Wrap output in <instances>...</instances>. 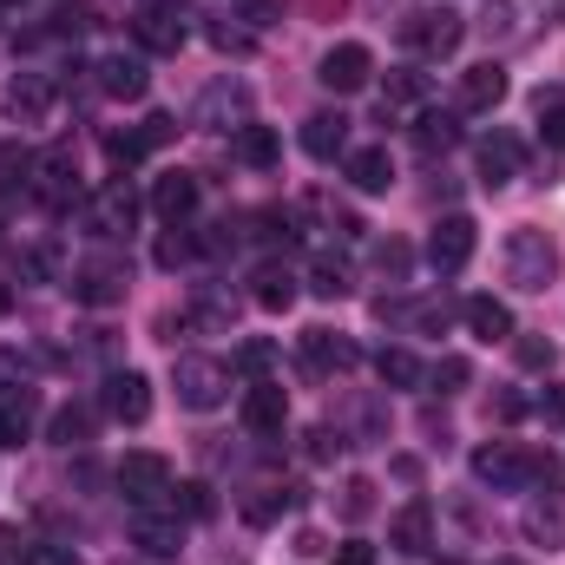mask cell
<instances>
[{
    "mask_svg": "<svg viewBox=\"0 0 565 565\" xmlns=\"http://www.w3.org/2000/svg\"><path fill=\"white\" fill-rule=\"evenodd\" d=\"M26 434H33V395L13 388V395L0 402V447H20Z\"/></svg>",
    "mask_w": 565,
    "mask_h": 565,
    "instance_id": "30",
    "label": "cell"
},
{
    "mask_svg": "<svg viewBox=\"0 0 565 565\" xmlns=\"http://www.w3.org/2000/svg\"><path fill=\"white\" fill-rule=\"evenodd\" d=\"M244 13H250V20H270V13H277V0H244Z\"/></svg>",
    "mask_w": 565,
    "mask_h": 565,
    "instance_id": "55",
    "label": "cell"
},
{
    "mask_svg": "<svg viewBox=\"0 0 565 565\" xmlns=\"http://www.w3.org/2000/svg\"><path fill=\"white\" fill-rule=\"evenodd\" d=\"M335 447H342V440H335ZM335 447H329V427H316V434H309V460H329Z\"/></svg>",
    "mask_w": 565,
    "mask_h": 565,
    "instance_id": "54",
    "label": "cell"
},
{
    "mask_svg": "<svg viewBox=\"0 0 565 565\" xmlns=\"http://www.w3.org/2000/svg\"><path fill=\"white\" fill-rule=\"evenodd\" d=\"M375 375H382L388 388H422L427 382V369L408 355V349H382V355H375Z\"/></svg>",
    "mask_w": 565,
    "mask_h": 565,
    "instance_id": "32",
    "label": "cell"
},
{
    "mask_svg": "<svg viewBox=\"0 0 565 565\" xmlns=\"http://www.w3.org/2000/svg\"><path fill=\"white\" fill-rule=\"evenodd\" d=\"M151 257H158V270H184L191 257H204V244H198L184 224H164V237H158V250H151Z\"/></svg>",
    "mask_w": 565,
    "mask_h": 565,
    "instance_id": "31",
    "label": "cell"
},
{
    "mask_svg": "<svg viewBox=\"0 0 565 565\" xmlns=\"http://www.w3.org/2000/svg\"><path fill=\"white\" fill-rule=\"evenodd\" d=\"M53 99H60V93H53L46 73H20V79L7 86V113H13L20 126H40V119L53 113Z\"/></svg>",
    "mask_w": 565,
    "mask_h": 565,
    "instance_id": "20",
    "label": "cell"
},
{
    "mask_svg": "<svg viewBox=\"0 0 565 565\" xmlns=\"http://www.w3.org/2000/svg\"><path fill=\"white\" fill-rule=\"evenodd\" d=\"M26 184H33V198H40V204L73 211V204H79V171H73V151H66V145H53L46 158H33V178H26Z\"/></svg>",
    "mask_w": 565,
    "mask_h": 565,
    "instance_id": "8",
    "label": "cell"
},
{
    "mask_svg": "<svg viewBox=\"0 0 565 565\" xmlns=\"http://www.w3.org/2000/svg\"><path fill=\"white\" fill-rule=\"evenodd\" d=\"M132 546H139L145 559H178V546H184V526H178V513L139 507V513H132Z\"/></svg>",
    "mask_w": 565,
    "mask_h": 565,
    "instance_id": "16",
    "label": "cell"
},
{
    "mask_svg": "<svg viewBox=\"0 0 565 565\" xmlns=\"http://www.w3.org/2000/svg\"><path fill=\"white\" fill-rule=\"evenodd\" d=\"M270 369H277V342H237V375L264 382Z\"/></svg>",
    "mask_w": 565,
    "mask_h": 565,
    "instance_id": "37",
    "label": "cell"
},
{
    "mask_svg": "<svg viewBox=\"0 0 565 565\" xmlns=\"http://www.w3.org/2000/svg\"><path fill=\"white\" fill-rule=\"evenodd\" d=\"M342 171H349V184H355V191H369V198L395 184V158H388V145H362V151H349V158H342Z\"/></svg>",
    "mask_w": 565,
    "mask_h": 565,
    "instance_id": "21",
    "label": "cell"
},
{
    "mask_svg": "<svg viewBox=\"0 0 565 565\" xmlns=\"http://www.w3.org/2000/svg\"><path fill=\"white\" fill-rule=\"evenodd\" d=\"M106 415L126 427H139L151 415V382H145L139 369H113L106 375Z\"/></svg>",
    "mask_w": 565,
    "mask_h": 565,
    "instance_id": "17",
    "label": "cell"
},
{
    "mask_svg": "<svg viewBox=\"0 0 565 565\" xmlns=\"http://www.w3.org/2000/svg\"><path fill=\"white\" fill-rule=\"evenodd\" d=\"M211 40H217L224 53H250V33H244V26H231V20H217V26H211Z\"/></svg>",
    "mask_w": 565,
    "mask_h": 565,
    "instance_id": "50",
    "label": "cell"
},
{
    "mask_svg": "<svg viewBox=\"0 0 565 565\" xmlns=\"http://www.w3.org/2000/svg\"><path fill=\"white\" fill-rule=\"evenodd\" d=\"M520 533H526L533 546H546V553H565V493H559V487H546V493H533V500H526Z\"/></svg>",
    "mask_w": 565,
    "mask_h": 565,
    "instance_id": "14",
    "label": "cell"
},
{
    "mask_svg": "<svg viewBox=\"0 0 565 565\" xmlns=\"http://www.w3.org/2000/svg\"><path fill=\"white\" fill-rule=\"evenodd\" d=\"M302 151L322 158V164L349 158V119H342V113H316V119H302Z\"/></svg>",
    "mask_w": 565,
    "mask_h": 565,
    "instance_id": "24",
    "label": "cell"
},
{
    "mask_svg": "<svg viewBox=\"0 0 565 565\" xmlns=\"http://www.w3.org/2000/svg\"><path fill=\"white\" fill-rule=\"evenodd\" d=\"M493 415H500V422H520V415H526V402H520V395H500V402H493Z\"/></svg>",
    "mask_w": 565,
    "mask_h": 565,
    "instance_id": "53",
    "label": "cell"
},
{
    "mask_svg": "<svg viewBox=\"0 0 565 565\" xmlns=\"http://www.w3.org/2000/svg\"><path fill=\"white\" fill-rule=\"evenodd\" d=\"M282 422H289V395H282V382H250L244 388V427L257 434V440H277L282 434Z\"/></svg>",
    "mask_w": 565,
    "mask_h": 565,
    "instance_id": "15",
    "label": "cell"
},
{
    "mask_svg": "<svg viewBox=\"0 0 565 565\" xmlns=\"http://www.w3.org/2000/svg\"><path fill=\"white\" fill-rule=\"evenodd\" d=\"M422 93H427L422 73H395V79H388V106H415Z\"/></svg>",
    "mask_w": 565,
    "mask_h": 565,
    "instance_id": "46",
    "label": "cell"
},
{
    "mask_svg": "<svg viewBox=\"0 0 565 565\" xmlns=\"http://www.w3.org/2000/svg\"><path fill=\"white\" fill-rule=\"evenodd\" d=\"M93 73H99V93L106 99H145V60L139 53H106Z\"/></svg>",
    "mask_w": 565,
    "mask_h": 565,
    "instance_id": "23",
    "label": "cell"
},
{
    "mask_svg": "<svg viewBox=\"0 0 565 565\" xmlns=\"http://www.w3.org/2000/svg\"><path fill=\"white\" fill-rule=\"evenodd\" d=\"M473 158H480V178H487V184H507V178H520V164H526V151H520L513 132H487Z\"/></svg>",
    "mask_w": 565,
    "mask_h": 565,
    "instance_id": "25",
    "label": "cell"
},
{
    "mask_svg": "<svg viewBox=\"0 0 565 565\" xmlns=\"http://www.w3.org/2000/svg\"><path fill=\"white\" fill-rule=\"evenodd\" d=\"M395 546H402V553H415V559L434 546V513H427V500H415V507H402V513H395Z\"/></svg>",
    "mask_w": 565,
    "mask_h": 565,
    "instance_id": "28",
    "label": "cell"
},
{
    "mask_svg": "<svg viewBox=\"0 0 565 565\" xmlns=\"http://www.w3.org/2000/svg\"><path fill=\"white\" fill-rule=\"evenodd\" d=\"M250 296H257L264 309H289V302H296V270H289V264H264V270L250 277Z\"/></svg>",
    "mask_w": 565,
    "mask_h": 565,
    "instance_id": "29",
    "label": "cell"
},
{
    "mask_svg": "<svg viewBox=\"0 0 565 565\" xmlns=\"http://www.w3.org/2000/svg\"><path fill=\"white\" fill-rule=\"evenodd\" d=\"M132 33H139V46H145V53H178V46H184V20H178V7H164V0L139 7Z\"/></svg>",
    "mask_w": 565,
    "mask_h": 565,
    "instance_id": "18",
    "label": "cell"
},
{
    "mask_svg": "<svg viewBox=\"0 0 565 565\" xmlns=\"http://www.w3.org/2000/svg\"><path fill=\"white\" fill-rule=\"evenodd\" d=\"M467 257H473V217L447 211V217L434 224V237H427V264H434L440 277H454V270H467Z\"/></svg>",
    "mask_w": 565,
    "mask_h": 565,
    "instance_id": "12",
    "label": "cell"
},
{
    "mask_svg": "<svg viewBox=\"0 0 565 565\" xmlns=\"http://www.w3.org/2000/svg\"><path fill=\"white\" fill-rule=\"evenodd\" d=\"M540 139L553 145V151H565V99L559 106H540Z\"/></svg>",
    "mask_w": 565,
    "mask_h": 565,
    "instance_id": "47",
    "label": "cell"
},
{
    "mask_svg": "<svg viewBox=\"0 0 565 565\" xmlns=\"http://www.w3.org/2000/svg\"><path fill=\"white\" fill-rule=\"evenodd\" d=\"M500 565H520V559H500Z\"/></svg>",
    "mask_w": 565,
    "mask_h": 565,
    "instance_id": "58",
    "label": "cell"
},
{
    "mask_svg": "<svg viewBox=\"0 0 565 565\" xmlns=\"http://www.w3.org/2000/svg\"><path fill=\"white\" fill-rule=\"evenodd\" d=\"M375 264H382V277H408V264H415V257H408V244H395V237H388V244H382V250H375Z\"/></svg>",
    "mask_w": 565,
    "mask_h": 565,
    "instance_id": "45",
    "label": "cell"
},
{
    "mask_svg": "<svg viewBox=\"0 0 565 565\" xmlns=\"http://www.w3.org/2000/svg\"><path fill=\"white\" fill-rule=\"evenodd\" d=\"M86 26H99V7L93 0H60L53 7V33H86Z\"/></svg>",
    "mask_w": 565,
    "mask_h": 565,
    "instance_id": "36",
    "label": "cell"
},
{
    "mask_svg": "<svg viewBox=\"0 0 565 565\" xmlns=\"http://www.w3.org/2000/svg\"><path fill=\"white\" fill-rule=\"evenodd\" d=\"M460 316H467V329H473L480 342H507V335H513V309H507L500 296H467Z\"/></svg>",
    "mask_w": 565,
    "mask_h": 565,
    "instance_id": "26",
    "label": "cell"
},
{
    "mask_svg": "<svg viewBox=\"0 0 565 565\" xmlns=\"http://www.w3.org/2000/svg\"><path fill=\"white\" fill-rule=\"evenodd\" d=\"M113 480H119V493H126L132 507H158V500H171V467H164V454H126Z\"/></svg>",
    "mask_w": 565,
    "mask_h": 565,
    "instance_id": "9",
    "label": "cell"
},
{
    "mask_svg": "<svg viewBox=\"0 0 565 565\" xmlns=\"http://www.w3.org/2000/svg\"><path fill=\"white\" fill-rule=\"evenodd\" d=\"M329 93H362L369 79H375V53L362 46V40H342V46H329L322 53V73H316Z\"/></svg>",
    "mask_w": 565,
    "mask_h": 565,
    "instance_id": "11",
    "label": "cell"
},
{
    "mask_svg": "<svg viewBox=\"0 0 565 565\" xmlns=\"http://www.w3.org/2000/svg\"><path fill=\"white\" fill-rule=\"evenodd\" d=\"M559 20H565V0H493L480 13V33H487L493 53H520V46L546 40Z\"/></svg>",
    "mask_w": 565,
    "mask_h": 565,
    "instance_id": "1",
    "label": "cell"
},
{
    "mask_svg": "<svg viewBox=\"0 0 565 565\" xmlns=\"http://www.w3.org/2000/svg\"><path fill=\"white\" fill-rule=\"evenodd\" d=\"M375 513V487L369 480H349L342 487V520H369Z\"/></svg>",
    "mask_w": 565,
    "mask_h": 565,
    "instance_id": "43",
    "label": "cell"
},
{
    "mask_svg": "<svg viewBox=\"0 0 565 565\" xmlns=\"http://www.w3.org/2000/svg\"><path fill=\"white\" fill-rule=\"evenodd\" d=\"M151 211H158L164 224H184V217L198 211V178H191V171H164V178L151 184Z\"/></svg>",
    "mask_w": 565,
    "mask_h": 565,
    "instance_id": "22",
    "label": "cell"
},
{
    "mask_svg": "<svg viewBox=\"0 0 565 565\" xmlns=\"http://www.w3.org/2000/svg\"><path fill=\"white\" fill-rule=\"evenodd\" d=\"M309 289H316V296H349V270H342L335 257H322V264L309 270Z\"/></svg>",
    "mask_w": 565,
    "mask_h": 565,
    "instance_id": "42",
    "label": "cell"
},
{
    "mask_svg": "<svg viewBox=\"0 0 565 565\" xmlns=\"http://www.w3.org/2000/svg\"><path fill=\"white\" fill-rule=\"evenodd\" d=\"M191 119L211 126V132H237V126H250V86H244V79H217V86H204Z\"/></svg>",
    "mask_w": 565,
    "mask_h": 565,
    "instance_id": "7",
    "label": "cell"
},
{
    "mask_svg": "<svg viewBox=\"0 0 565 565\" xmlns=\"http://www.w3.org/2000/svg\"><path fill=\"white\" fill-rule=\"evenodd\" d=\"M139 139H145V151H151V145H164V139H178V119H171V113H151V119L139 126Z\"/></svg>",
    "mask_w": 565,
    "mask_h": 565,
    "instance_id": "49",
    "label": "cell"
},
{
    "mask_svg": "<svg viewBox=\"0 0 565 565\" xmlns=\"http://www.w3.org/2000/svg\"><path fill=\"white\" fill-rule=\"evenodd\" d=\"M473 480L493 493H520V487H559V460L553 454H526L513 440H493L473 454Z\"/></svg>",
    "mask_w": 565,
    "mask_h": 565,
    "instance_id": "2",
    "label": "cell"
},
{
    "mask_svg": "<svg viewBox=\"0 0 565 565\" xmlns=\"http://www.w3.org/2000/svg\"><path fill=\"white\" fill-rule=\"evenodd\" d=\"M427 382H434V388H440V395H454V388H467V382H473V369H467V362H460V355H440V362H434V369H427Z\"/></svg>",
    "mask_w": 565,
    "mask_h": 565,
    "instance_id": "40",
    "label": "cell"
},
{
    "mask_svg": "<svg viewBox=\"0 0 565 565\" xmlns=\"http://www.w3.org/2000/svg\"><path fill=\"white\" fill-rule=\"evenodd\" d=\"M171 513H184V520H211V487H171Z\"/></svg>",
    "mask_w": 565,
    "mask_h": 565,
    "instance_id": "41",
    "label": "cell"
},
{
    "mask_svg": "<svg viewBox=\"0 0 565 565\" xmlns=\"http://www.w3.org/2000/svg\"><path fill=\"white\" fill-rule=\"evenodd\" d=\"M53 440H60V447L93 440V408H60V415H53Z\"/></svg>",
    "mask_w": 565,
    "mask_h": 565,
    "instance_id": "38",
    "label": "cell"
},
{
    "mask_svg": "<svg viewBox=\"0 0 565 565\" xmlns=\"http://www.w3.org/2000/svg\"><path fill=\"white\" fill-rule=\"evenodd\" d=\"M559 277V244L546 237V231H513L507 237V282L513 289H546V282Z\"/></svg>",
    "mask_w": 565,
    "mask_h": 565,
    "instance_id": "3",
    "label": "cell"
},
{
    "mask_svg": "<svg viewBox=\"0 0 565 565\" xmlns=\"http://www.w3.org/2000/svg\"><path fill=\"white\" fill-rule=\"evenodd\" d=\"M296 507V487H257V500H244V513L257 520V526H270V520H282Z\"/></svg>",
    "mask_w": 565,
    "mask_h": 565,
    "instance_id": "34",
    "label": "cell"
},
{
    "mask_svg": "<svg viewBox=\"0 0 565 565\" xmlns=\"http://www.w3.org/2000/svg\"><path fill=\"white\" fill-rule=\"evenodd\" d=\"M335 565H375V546H362V540H349V546L335 553Z\"/></svg>",
    "mask_w": 565,
    "mask_h": 565,
    "instance_id": "52",
    "label": "cell"
},
{
    "mask_svg": "<svg viewBox=\"0 0 565 565\" xmlns=\"http://www.w3.org/2000/svg\"><path fill=\"white\" fill-rule=\"evenodd\" d=\"M0 565H20V546H13V533H0Z\"/></svg>",
    "mask_w": 565,
    "mask_h": 565,
    "instance_id": "56",
    "label": "cell"
},
{
    "mask_svg": "<svg viewBox=\"0 0 565 565\" xmlns=\"http://www.w3.org/2000/svg\"><path fill=\"white\" fill-rule=\"evenodd\" d=\"M231 316H237V309H231V296H198V302L184 309V322H191V329H231Z\"/></svg>",
    "mask_w": 565,
    "mask_h": 565,
    "instance_id": "35",
    "label": "cell"
},
{
    "mask_svg": "<svg viewBox=\"0 0 565 565\" xmlns=\"http://www.w3.org/2000/svg\"><path fill=\"white\" fill-rule=\"evenodd\" d=\"M132 224H139V198L126 191V178H113V184H99V191L86 198V231H93V237L113 244V237H126Z\"/></svg>",
    "mask_w": 565,
    "mask_h": 565,
    "instance_id": "6",
    "label": "cell"
},
{
    "mask_svg": "<svg viewBox=\"0 0 565 565\" xmlns=\"http://www.w3.org/2000/svg\"><path fill=\"white\" fill-rule=\"evenodd\" d=\"M296 355H302V369H316V375H349V369L362 362V349H355L349 335H335V329H302Z\"/></svg>",
    "mask_w": 565,
    "mask_h": 565,
    "instance_id": "13",
    "label": "cell"
},
{
    "mask_svg": "<svg viewBox=\"0 0 565 565\" xmlns=\"http://www.w3.org/2000/svg\"><path fill=\"white\" fill-rule=\"evenodd\" d=\"M513 355H520V369H533V375H540V369H553V362H559V349H553V342H546V335H520V342H513Z\"/></svg>",
    "mask_w": 565,
    "mask_h": 565,
    "instance_id": "39",
    "label": "cell"
},
{
    "mask_svg": "<svg viewBox=\"0 0 565 565\" xmlns=\"http://www.w3.org/2000/svg\"><path fill=\"white\" fill-rule=\"evenodd\" d=\"M7 302H13V296H7V282H0V316H7Z\"/></svg>",
    "mask_w": 565,
    "mask_h": 565,
    "instance_id": "57",
    "label": "cell"
},
{
    "mask_svg": "<svg viewBox=\"0 0 565 565\" xmlns=\"http://www.w3.org/2000/svg\"><path fill=\"white\" fill-rule=\"evenodd\" d=\"M540 415H546V422H565V382H553V388L540 395Z\"/></svg>",
    "mask_w": 565,
    "mask_h": 565,
    "instance_id": "51",
    "label": "cell"
},
{
    "mask_svg": "<svg viewBox=\"0 0 565 565\" xmlns=\"http://www.w3.org/2000/svg\"><path fill=\"white\" fill-rule=\"evenodd\" d=\"M454 145H460L454 113H422V119H415V151H422V158H447Z\"/></svg>",
    "mask_w": 565,
    "mask_h": 565,
    "instance_id": "27",
    "label": "cell"
},
{
    "mask_svg": "<svg viewBox=\"0 0 565 565\" xmlns=\"http://www.w3.org/2000/svg\"><path fill=\"white\" fill-rule=\"evenodd\" d=\"M237 158L264 171V164H277V158H282V145H277L270 126H257V119H250V126H237Z\"/></svg>",
    "mask_w": 565,
    "mask_h": 565,
    "instance_id": "33",
    "label": "cell"
},
{
    "mask_svg": "<svg viewBox=\"0 0 565 565\" xmlns=\"http://www.w3.org/2000/svg\"><path fill=\"white\" fill-rule=\"evenodd\" d=\"M20 565H79V553H73V546H26Z\"/></svg>",
    "mask_w": 565,
    "mask_h": 565,
    "instance_id": "48",
    "label": "cell"
},
{
    "mask_svg": "<svg viewBox=\"0 0 565 565\" xmlns=\"http://www.w3.org/2000/svg\"><path fill=\"white\" fill-rule=\"evenodd\" d=\"M402 40H408L422 60H447V53H460L467 20H460L454 7H415V13L402 20Z\"/></svg>",
    "mask_w": 565,
    "mask_h": 565,
    "instance_id": "5",
    "label": "cell"
},
{
    "mask_svg": "<svg viewBox=\"0 0 565 565\" xmlns=\"http://www.w3.org/2000/svg\"><path fill=\"white\" fill-rule=\"evenodd\" d=\"M126 289H132V270L119 257H93V264L73 270V296L86 309H113V302H126Z\"/></svg>",
    "mask_w": 565,
    "mask_h": 565,
    "instance_id": "10",
    "label": "cell"
},
{
    "mask_svg": "<svg viewBox=\"0 0 565 565\" xmlns=\"http://www.w3.org/2000/svg\"><path fill=\"white\" fill-rule=\"evenodd\" d=\"M500 99H507V73H500V60H480V66L460 73V113H493Z\"/></svg>",
    "mask_w": 565,
    "mask_h": 565,
    "instance_id": "19",
    "label": "cell"
},
{
    "mask_svg": "<svg viewBox=\"0 0 565 565\" xmlns=\"http://www.w3.org/2000/svg\"><path fill=\"white\" fill-rule=\"evenodd\" d=\"M106 158H113L119 171H132V164L145 158V139L139 132H113V139H106Z\"/></svg>",
    "mask_w": 565,
    "mask_h": 565,
    "instance_id": "44",
    "label": "cell"
},
{
    "mask_svg": "<svg viewBox=\"0 0 565 565\" xmlns=\"http://www.w3.org/2000/svg\"><path fill=\"white\" fill-rule=\"evenodd\" d=\"M171 388H178L184 408L211 415V408H224V395H231V369L211 362V355H178V362H171Z\"/></svg>",
    "mask_w": 565,
    "mask_h": 565,
    "instance_id": "4",
    "label": "cell"
}]
</instances>
